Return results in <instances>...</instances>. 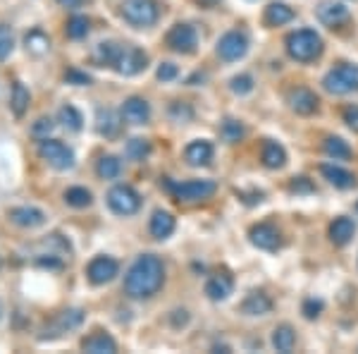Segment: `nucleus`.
<instances>
[{
  "label": "nucleus",
  "instance_id": "obj_30",
  "mask_svg": "<svg viewBox=\"0 0 358 354\" xmlns=\"http://www.w3.org/2000/svg\"><path fill=\"white\" fill-rule=\"evenodd\" d=\"M57 118H60V123L65 130L69 132H79L84 127V118H82V113H79L74 106H62L60 108V113H57Z\"/></svg>",
  "mask_w": 358,
  "mask_h": 354
},
{
  "label": "nucleus",
  "instance_id": "obj_33",
  "mask_svg": "<svg viewBox=\"0 0 358 354\" xmlns=\"http://www.w3.org/2000/svg\"><path fill=\"white\" fill-rule=\"evenodd\" d=\"M96 172H98V177H103V179H115L122 172V163H120V158H115V156H103L96 165Z\"/></svg>",
  "mask_w": 358,
  "mask_h": 354
},
{
  "label": "nucleus",
  "instance_id": "obj_12",
  "mask_svg": "<svg viewBox=\"0 0 358 354\" xmlns=\"http://www.w3.org/2000/svg\"><path fill=\"white\" fill-rule=\"evenodd\" d=\"M248 237H251V245L263 249V252H275V249L280 247V232H277L275 225H270V223L253 225L251 232H248Z\"/></svg>",
  "mask_w": 358,
  "mask_h": 354
},
{
  "label": "nucleus",
  "instance_id": "obj_20",
  "mask_svg": "<svg viewBox=\"0 0 358 354\" xmlns=\"http://www.w3.org/2000/svg\"><path fill=\"white\" fill-rule=\"evenodd\" d=\"M261 161L265 168H270V170H277V168H282L287 163V151L280 147L277 142L273 139H265L263 142V151H261Z\"/></svg>",
  "mask_w": 358,
  "mask_h": 354
},
{
  "label": "nucleus",
  "instance_id": "obj_39",
  "mask_svg": "<svg viewBox=\"0 0 358 354\" xmlns=\"http://www.w3.org/2000/svg\"><path fill=\"white\" fill-rule=\"evenodd\" d=\"M229 89H232L234 94H239V96L251 94V91H253V77H251V74H239V77H232Z\"/></svg>",
  "mask_w": 358,
  "mask_h": 354
},
{
  "label": "nucleus",
  "instance_id": "obj_11",
  "mask_svg": "<svg viewBox=\"0 0 358 354\" xmlns=\"http://www.w3.org/2000/svg\"><path fill=\"white\" fill-rule=\"evenodd\" d=\"M120 266L117 261L110 259V257H96L94 261L89 264V268H86V278H89L94 285H106V282H110L115 275H117Z\"/></svg>",
  "mask_w": 358,
  "mask_h": 354
},
{
  "label": "nucleus",
  "instance_id": "obj_25",
  "mask_svg": "<svg viewBox=\"0 0 358 354\" xmlns=\"http://www.w3.org/2000/svg\"><path fill=\"white\" fill-rule=\"evenodd\" d=\"M175 232V218L167 211H155L151 218V235L155 240H165Z\"/></svg>",
  "mask_w": 358,
  "mask_h": 354
},
{
  "label": "nucleus",
  "instance_id": "obj_8",
  "mask_svg": "<svg viewBox=\"0 0 358 354\" xmlns=\"http://www.w3.org/2000/svg\"><path fill=\"white\" fill-rule=\"evenodd\" d=\"M108 206L113 208L117 216H131L141 208V196L136 194L129 184H115L108 191Z\"/></svg>",
  "mask_w": 358,
  "mask_h": 354
},
{
  "label": "nucleus",
  "instance_id": "obj_16",
  "mask_svg": "<svg viewBox=\"0 0 358 354\" xmlns=\"http://www.w3.org/2000/svg\"><path fill=\"white\" fill-rule=\"evenodd\" d=\"M232 290H234V280L229 273H217V275H213L210 280L206 282V294L213 301L227 299L229 294H232Z\"/></svg>",
  "mask_w": 358,
  "mask_h": 354
},
{
  "label": "nucleus",
  "instance_id": "obj_38",
  "mask_svg": "<svg viewBox=\"0 0 358 354\" xmlns=\"http://www.w3.org/2000/svg\"><path fill=\"white\" fill-rule=\"evenodd\" d=\"M151 154V144H148V139H131L129 144H127V156H129L131 161H143L146 156Z\"/></svg>",
  "mask_w": 358,
  "mask_h": 354
},
{
  "label": "nucleus",
  "instance_id": "obj_13",
  "mask_svg": "<svg viewBox=\"0 0 358 354\" xmlns=\"http://www.w3.org/2000/svg\"><path fill=\"white\" fill-rule=\"evenodd\" d=\"M122 120H127L129 125H146L151 120V106H148V101H143L138 96L127 98L122 106Z\"/></svg>",
  "mask_w": 358,
  "mask_h": 354
},
{
  "label": "nucleus",
  "instance_id": "obj_19",
  "mask_svg": "<svg viewBox=\"0 0 358 354\" xmlns=\"http://www.w3.org/2000/svg\"><path fill=\"white\" fill-rule=\"evenodd\" d=\"M82 350L91 354H113V352H117V342L108 333H103V330H96L94 335H89V338L82 342Z\"/></svg>",
  "mask_w": 358,
  "mask_h": 354
},
{
  "label": "nucleus",
  "instance_id": "obj_41",
  "mask_svg": "<svg viewBox=\"0 0 358 354\" xmlns=\"http://www.w3.org/2000/svg\"><path fill=\"white\" fill-rule=\"evenodd\" d=\"M53 120L50 118H38L36 123H34V127H31V135L36 137V139H48V135L53 132Z\"/></svg>",
  "mask_w": 358,
  "mask_h": 354
},
{
  "label": "nucleus",
  "instance_id": "obj_44",
  "mask_svg": "<svg viewBox=\"0 0 358 354\" xmlns=\"http://www.w3.org/2000/svg\"><path fill=\"white\" fill-rule=\"evenodd\" d=\"M322 311V301L320 299H306L303 301V316L306 318H317Z\"/></svg>",
  "mask_w": 358,
  "mask_h": 354
},
{
  "label": "nucleus",
  "instance_id": "obj_27",
  "mask_svg": "<svg viewBox=\"0 0 358 354\" xmlns=\"http://www.w3.org/2000/svg\"><path fill=\"white\" fill-rule=\"evenodd\" d=\"M24 46H27V50L31 55L41 57V55H45L50 50V39L45 36L41 29H31V32L24 36Z\"/></svg>",
  "mask_w": 358,
  "mask_h": 354
},
{
  "label": "nucleus",
  "instance_id": "obj_21",
  "mask_svg": "<svg viewBox=\"0 0 358 354\" xmlns=\"http://www.w3.org/2000/svg\"><path fill=\"white\" fill-rule=\"evenodd\" d=\"M289 103L299 115H310L317 110V103L320 101H317V96L310 89H296L289 94Z\"/></svg>",
  "mask_w": 358,
  "mask_h": 354
},
{
  "label": "nucleus",
  "instance_id": "obj_36",
  "mask_svg": "<svg viewBox=\"0 0 358 354\" xmlns=\"http://www.w3.org/2000/svg\"><path fill=\"white\" fill-rule=\"evenodd\" d=\"M220 135H222V139L227 144H234V142H239V139L244 137V125H241L239 120H234V118H227L222 123V127H220Z\"/></svg>",
  "mask_w": 358,
  "mask_h": 354
},
{
  "label": "nucleus",
  "instance_id": "obj_52",
  "mask_svg": "<svg viewBox=\"0 0 358 354\" xmlns=\"http://www.w3.org/2000/svg\"><path fill=\"white\" fill-rule=\"evenodd\" d=\"M356 211H358V204H356Z\"/></svg>",
  "mask_w": 358,
  "mask_h": 354
},
{
  "label": "nucleus",
  "instance_id": "obj_9",
  "mask_svg": "<svg viewBox=\"0 0 358 354\" xmlns=\"http://www.w3.org/2000/svg\"><path fill=\"white\" fill-rule=\"evenodd\" d=\"M167 46H170L175 53H194L196 46H199V34H196V29L192 25H175L167 32Z\"/></svg>",
  "mask_w": 358,
  "mask_h": 354
},
{
  "label": "nucleus",
  "instance_id": "obj_48",
  "mask_svg": "<svg viewBox=\"0 0 358 354\" xmlns=\"http://www.w3.org/2000/svg\"><path fill=\"white\" fill-rule=\"evenodd\" d=\"M38 266H43V268H62V261H57V259H38Z\"/></svg>",
  "mask_w": 358,
  "mask_h": 354
},
{
  "label": "nucleus",
  "instance_id": "obj_28",
  "mask_svg": "<svg viewBox=\"0 0 358 354\" xmlns=\"http://www.w3.org/2000/svg\"><path fill=\"white\" fill-rule=\"evenodd\" d=\"M96 127L103 137H115L120 132L117 115H115L110 108H101L98 110V118H96Z\"/></svg>",
  "mask_w": 358,
  "mask_h": 354
},
{
  "label": "nucleus",
  "instance_id": "obj_37",
  "mask_svg": "<svg viewBox=\"0 0 358 354\" xmlns=\"http://www.w3.org/2000/svg\"><path fill=\"white\" fill-rule=\"evenodd\" d=\"M15 50V34L8 25H0V62L8 60Z\"/></svg>",
  "mask_w": 358,
  "mask_h": 354
},
{
  "label": "nucleus",
  "instance_id": "obj_50",
  "mask_svg": "<svg viewBox=\"0 0 358 354\" xmlns=\"http://www.w3.org/2000/svg\"><path fill=\"white\" fill-rule=\"evenodd\" d=\"M196 3H199L201 8H215V5L220 3V0H196Z\"/></svg>",
  "mask_w": 358,
  "mask_h": 354
},
{
  "label": "nucleus",
  "instance_id": "obj_42",
  "mask_svg": "<svg viewBox=\"0 0 358 354\" xmlns=\"http://www.w3.org/2000/svg\"><path fill=\"white\" fill-rule=\"evenodd\" d=\"M179 74V67L175 62H163V65L158 67V79L160 82H172V79H177Z\"/></svg>",
  "mask_w": 358,
  "mask_h": 354
},
{
  "label": "nucleus",
  "instance_id": "obj_18",
  "mask_svg": "<svg viewBox=\"0 0 358 354\" xmlns=\"http://www.w3.org/2000/svg\"><path fill=\"white\" fill-rule=\"evenodd\" d=\"M270 311H273V299L265 292H251L241 301V313H246V316H265Z\"/></svg>",
  "mask_w": 358,
  "mask_h": 354
},
{
  "label": "nucleus",
  "instance_id": "obj_49",
  "mask_svg": "<svg viewBox=\"0 0 358 354\" xmlns=\"http://www.w3.org/2000/svg\"><path fill=\"white\" fill-rule=\"evenodd\" d=\"M57 3H60L62 8H67V10H77V8H82L86 0H57Z\"/></svg>",
  "mask_w": 358,
  "mask_h": 354
},
{
  "label": "nucleus",
  "instance_id": "obj_14",
  "mask_svg": "<svg viewBox=\"0 0 358 354\" xmlns=\"http://www.w3.org/2000/svg\"><path fill=\"white\" fill-rule=\"evenodd\" d=\"M317 20L327 27H339L342 22L349 20V8L344 3H334V0H322L317 5Z\"/></svg>",
  "mask_w": 358,
  "mask_h": 354
},
{
  "label": "nucleus",
  "instance_id": "obj_15",
  "mask_svg": "<svg viewBox=\"0 0 358 354\" xmlns=\"http://www.w3.org/2000/svg\"><path fill=\"white\" fill-rule=\"evenodd\" d=\"M8 216L15 225H20V228H29V230L38 228V225L45 223V213L36 206H17L8 213Z\"/></svg>",
  "mask_w": 358,
  "mask_h": 354
},
{
  "label": "nucleus",
  "instance_id": "obj_31",
  "mask_svg": "<svg viewBox=\"0 0 358 354\" xmlns=\"http://www.w3.org/2000/svg\"><path fill=\"white\" fill-rule=\"evenodd\" d=\"M29 91H27V86L22 84V82H17L13 86V98H10V108H13V113L17 115V118H22V115L27 113V108H29Z\"/></svg>",
  "mask_w": 358,
  "mask_h": 354
},
{
  "label": "nucleus",
  "instance_id": "obj_26",
  "mask_svg": "<svg viewBox=\"0 0 358 354\" xmlns=\"http://www.w3.org/2000/svg\"><path fill=\"white\" fill-rule=\"evenodd\" d=\"M294 345H296V333H294V328L289 323H282V326H277L273 330V347L277 352H292Z\"/></svg>",
  "mask_w": 358,
  "mask_h": 354
},
{
  "label": "nucleus",
  "instance_id": "obj_45",
  "mask_svg": "<svg viewBox=\"0 0 358 354\" xmlns=\"http://www.w3.org/2000/svg\"><path fill=\"white\" fill-rule=\"evenodd\" d=\"M292 191H296V194H310V191H315V187L310 184L308 177H296L294 182L289 184Z\"/></svg>",
  "mask_w": 358,
  "mask_h": 354
},
{
  "label": "nucleus",
  "instance_id": "obj_51",
  "mask_svg": "<svg viewBox=\"0 0 358 354\" xmlns=\"http://www.w3.org/2000/svg\"><path fill=\"white\" fill-rule=\"evenodd\" d=\"M0 318H3V304H0Z\"/></svg>",
  "mask_w": 358,
  "mask_h": 354
},
{
  "label": "nucleus",
  "instance_id": "obj_34",
  "mask_svg": "<svg viewBox=\"0 0 358 354\" xmlns=\"http://www.w3.org/2000/svg\"><path fill=\"white\" fill-rule=\"evenodd\" d=\"M89 29H91L89 17L74 15V17H69V22H67V36L74 39V41H79V39H84L86 34H89Z\"/></svg>",
  "mask_w": 358,
  "mask_h": 354
},
{
  "label": "nucleus",
  "instance_id": "obj_23",
  "mask_svg": "<svg viewBox=\"0 0 358 354\" xmlns=\"http://www.w3.org/2000/svg\"><path fill=\"white\" fill-rule=\"evenodd\" d=\"M320 172L325 175V179L330 184H334L337 189H349L356 184V177L351 175L349 170H344V168L339 165H320Z\"/></svg>",
  "mask_w": 358,
  "mask_h": 354
},
{
  "label": "nucleus",
  "instance_id": "obj_47",
  "mask_svg": "<svg viewBox=\"0 0 358 354\" xmlns=\"http://www.w3.org/2000/svg\"><path fill=\"white\" fill-rule=\"evenodd\" d=\"M170 321H172V326H175V328L187 326V323H189V313H187V309H177V311H172Z\"/></svg>",
  "mask_w": 358,
  "mask_h": 354
},
{
  "label": "nucleus",
  "instance_id": "obj_1",
  "mask_svg": "<svg viewBox=\"0 0 358 354\" xmlns=\"http://www.w3.org/2000/svg\"><path fill=\"white\" fill-rule=\"evenodd\" d=\"M165 282V266L155 254H143L129 266L124 275V292L131 299H148L158 294Z\"/></svg>",
  "mask_w": 358,
  "mask_h": 354
},
{
  "label": "nucleus",
  "instance_id": "obj_2",
  "mask_svg": "<svg viewBox=\"0 0 358 354\" xmlns=\"http://www.w3.org/2000/svg\"><path fill=\"white\" fill-rule=\"evenodd\" d=\"M96 60L101 65H110L117 69L124 77H134V74L143 72L148 65V55L143 50L134 48V46H120L113 41L98 43L96 48Z\"/></svg>",
  "mask_w": 358,
  "mask_h": 354
},
{
  "label": "nucleus",
  "instance_id": "obj_35",
  "mask_svg": "<svg viewBox=\"0 0 358 354\" xmlns=\"http://www.w3.org/2000/svg\"><path fill=\"white\" fill-rule=\"evenodd\" d=\"M65 201L74 208H86V206H91L94 196H91V191L86 187H69L65 191Z\"/></svg>",
  "mask_w": 358,
  "mask_h": 354
},
{
  "label": "nucleus",
  "instance_id": "obj_4",
  "mask_svg": "<svg viewBox=\"0 0 358 354\" xmlns=\"http://www.w3.org/2000/svg\"><path fill=\"white\" fill-rule=\"evenodd\" d=\"M120 15L131 27H153L160 17V8L155 0H122Z\"/></svg>",
  "mask_w": 358,
  "mask_h": 354
},
{
  "label": "nucleus",
  "instance_id": "obj_22",
  "mask_svg": "<svg viewBox=\"0 0 358 354\" xmlns=\"http://www.w3.org/2000/svg\"><path fill=\"white\" fill-rule=\"evenodd\" d=\"M354 232H356L354 220L346 218V216H339V218L330 225V240H332L337 247H344V245H349V242H351Z\"/></svg>",
  "mask_w": 358,
  "mask_h": 354
},
{
  "label": "nucleus",
  "instance_id": "obj_40",
  "mask_svg": "<svg viewBox=\"0 0 358 354\" xmlns=\"http://www.w3.org/2000/svg\"><path fill=\"white\" fill-rule=\"evenodd\" d=\"M170 118L172 120H177V123H187V120H192L194 118V110L187 106V103H182V101H175L170 106Z\"/></svg>",
  "mask_w": 358,
  "mask_h": 354
},
{
  "label": "nucleus",
  "instance_id": "obj_5",
  "mask_svg": "<svg viewBox=\"0 0 358 354\" xmlns=\"http://www.w3.org/2000/svg\"><path fill=\"white\" fill-rule=\"evenodd\" d=\"M322 86H325V91H330V94H334V96L349 94V91H358V65L339 62L337 67L325 74Z\"/></svg>",
  "mask_w": 358,
  "mask_h": 354
},
{
  "label": "nucleus",
  "instance_id": "obj_24",
  "mask_svg": "<svg viewBox=\"0 0 358 354\" xmlns=\"http://www.w3.org/2000/svg\"><path fill=\"white\" fill-rule=\"evenodd\" d=\"M294 20V10L287 3H270L265 8V25L268 27H282Z\"/></svg>",
  "mask_w": 358,
  "mask_h": 354
},
{
  "label": "nucleus",
  "instance_id": "obj_43",
  "mask_svg": "<svg viewBox=\"0 0 358 354\" xmlns=\"http://www.w3.org/2000/svg\"><path fill=\"white\" fill-rule=\"evenodd\" d=\"M65 79H67V84H77V86L91 84V77H89V74L77 72V69H67V72H65Z\"/></svg>",
  "mask_w": 358,
  "mask_h": 354
},
{
  "label": "nucleus",
  "instance_id": "obj_3",
  "mask_svg": "<svg viewBox=\"0 0 358 354\" xmlns=\"http://www.w3.org/2000/svg\"><path fill=\"white\" fill-rule=\"evenodd\" d=\"M287 53L296 62H313L322 53V39L313 29H299L287 36Z\"/></svg>",
  "mask_w": 358,
  "mask_h": 354
},
{
  "label": "nucleus",
  "instance_id": "obj_10",
  "mask_svg": "<svg viewBox=\"0 0 358 354\" xmlns=\"http://www.w3.org/2000/svg\"><path fill=\"white\" fill-rule=\"evenodd\" d=\"M248 50V36L244 32H227L224 36L217 41V55L222 57L224 62H234L239 57H244Z\"/></svg>",
  "mask_w": 358,
  "mask_h": 354
},
{
  "label": "nucleus",
  "instance_id": "obj_32",
  "mask_svg": "<svg viewBox=\"0 0 358 354\" xmlns=\"http://www.w3.org/2000/svg\"><path fill=\"white\" fill-rule=\"evenodd\" d=\"M325 154L334 161H346V158H351V147L339 137H327L325 139Z\"/></svg>",
  "mask_w": 358,
  "mask_h": 354
},
{
  "label": "nucleus",
  "instance_id": "obj_29",
  "mask_svg": "<svg viewBox=\"0 0 358 354\" xmlns=\"http://www.w3.org/2000/svg\"><path fill=\"white\" fill-rule=\"evenodd\" d=\"M82 323H84V311H82V309H67V311L57 313V318H55V330L65 333V330L79 328Z\"/></svg>",
  "mask_w": 358,
  "mask_h": 354
},
{
  "label": "nucleus",
  "instance_id": "obj_46",
  "mask_svg": "<svg viewBox=\"0 0 358 354\" xmlns=\"http://www.w3.org/2000/svg\"><path fill=\"white\" fill-rule=\"evenodd\" d=\"M342 115H344V123L354 132H358V106H346Z\"/></svg>",
  "mask_w": 358,
  "mask_h": 354
},
{
  "label": "nucleus",
  "instance_id": "obj_17",
  "mask_svg": "<svg viewBox=\"0 0 358 354\" xmlns=\"http://www.w3.org/2000/svg\"><path fill=\"white\" fill-rule=\"evenodd\" d=\"M184 158H187L189 165L201 168L208 165L213 161V144L206 142V139H199V142H192L187 149H184Z\"/></svg>",
  "mask_w": 358,
  "mask_h": 354
},
{
  "label": "nucleus",
  "instance_id": "obj_7",
  "mask_svg": "<svg viewBox=\"0 0 358 354\" xmlns=\"http://www.w3.org/2000/svg\"><path fill=\"white\" fill-rule=\"evenodd\" d=\"M38 156L55 170H69L74 165V151L67 144L57 142V139H41L38 144Z\"/></svg>",
  "mask_w": 358,
  "mask_h": 354
},
{
  "label": "nucleus",
  "instance_id": "obj_6",
  "mask_svg": "<svg viewBox=\"0 0 358 354\" xmlns=\"http://www.w3.org/2000/svg\"><path fill=\"white\" fill-rule=\"evenodd\" d=\"M165 187L177 196L184 204H192V201H203L210 199L215 194L217 184L213 179H189V182H170L165 179Z\"/></svg>",
  "mask_w": 358,
  "mask_h": 354
}]
</instances>
